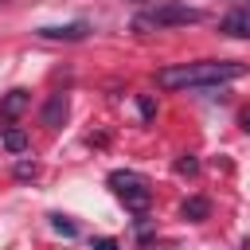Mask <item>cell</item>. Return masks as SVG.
<instances>
[{
  "instance_id": "6da1fadb",
  "label": "cell",
  "mask_w": 250,
  "mask_h": 250,
  "mask_svg": "<svg viewBox=\"0 0 250 250\" xmlns=\"http://www.w3.org/2000/svg\"><path fill=\"white\" fill-rule=\"evenodd\" d=\"M242 74H246V66L234 59H203V62H180V66L156 70V86L160 90H211V86H223Z\"/></svg>"
},
{
  "instance_id": "7a4b0ae2",
  "label": "cell",
  "mask_w": 250,
  "mask_h": 250,
  "mask_svg": "<svg viewBox=\"0 0 250 250\" xmlns=\"http://www.w3.org/2000/svg\"><path fill=\"white\" fill-rule=\"evenodd\" d=\"M207 12L203 8H191L184 0H164V4H152L145 12L133 16V31H160V27H184V23H203Z\"/></svg>"
},
{
  "instance_id": "3957f363",
  "label": "cell",
  "mask_w": 250,
  "mask_h": 250,
  "mask_svg": "<svg viewBox=\"0 0 250 250\" xmlns=\"http://www.w3.org/2000/svg\"><path fill=\"white\" fill-rule=\"evenodd\" d=\"M109 188L117 191V199L133 215H145V207L152 203V188H148V180L141 172H109Z\"/></svg>"
},
{
  "instance_id": "277c9868",
  "label": "cell",
  "mask_w": 250,
  "mask_h": 250,
  "mask_svg": "<svg viewBox=\"0 0 250 250\" xmlns=\"http://www.w3.org/2000/svg\"><path fill=\"white\" fill-rule=\"evenodd\" d=\"M219 31L230 39H250V4H238L234 12H227L219 20Z\"/></svg>"
},
{
  "instance_id": "5b68a950",
  "label": "cell",
  "mask_w": 250,
  "mask_h": 250,
  "mask_svg": "<svg viewBox=\"0 0 250 250\" xmlns=\"http://www.w3.org/2000/svg\"><path fill=\"white\" fill-rule=\"evenodd\" d=\"M39 35H43V39H66V43H78V39L90 35V23H86V20H74V23H47V27H39Z\"/></svg>"
},
{
  "instance_id": "8992f818",
  "label": "cell",
  "mask_w": 250,
  "mask_h": 250,
  "mask_svg": "<svg viewBox=\"0 0 250 250\" xmlns=\"http://www.w3.org/2000/svg\"><path fill=\"white\" fill-rule=\"evenodd\" d=\"M66 113H70L66 94H51V98H47V105H43V113H39V121H43L47 129H59V125L66 121Z\"/></svg>"
},
{
  "instance_id": "52a82bcc",
  "label": "cell",
  "mask_w": 250,
  "mask_h": 250,
  "mask_svg": "<svg viewBox=\"0 0 250 250\" xmlns=\"http://www.w3.org/2000/svg\"><path fill=\"white\" fill-rule=\"evenodd\" d=\"M27 105H31V94H27V90H8L4 102H0V113H4V117H20Z\"/></svg>"
},
{
  "instance_id": "ba28073f",
  "label": "cell",
  "mask_w": 250,
  "mask_h": 250,
  "mask_svg": "<svg viewBox=\"0 0 250 250\" xmlns=\"http://www.w3.org/2000/svg\"><path fill=\"white\" fill-rule=\"evenodd\" d=\"M0 145H4V152H12V156H20V152H27V133L23 129H4L0 133Z\"/></svg>"
},
{
  "instance_id": "9c48e42d",
  "label": "cell",
  "mask_w": 250,
  "mask_h": 250,
  "mask_svg": "<svg viewBox=\"0 0 250 250\" xmlns=\"http://www.w3.org/2000/svg\"><path fill=\"white\" fill-rule=\"evenodd\" d=\"M180 215H184V219H191V223H203V219L211 215V203H207L203 195H191V199H184Z\"/></svg>"
},
{
  "instance_id": "30bf717a",
  "label": "cell",
  "mask_w": 250,
  "mask_h": 250,
  "mask_svg": "<svg viewBox=\"0 0 250 250\" xmlns=\"http://www.w3.org/2000/svg\"><path fill=\"white\" fill-rule=\"evenodd\" d=\"M51 227H55L59 234H66V238H70V234H78V227H74L66 215H51Z\"/></svg>"
},
{
  "instance_id": "8fae6325",
  "label": "cell",
  "mask_w": 250,
  "mask_h": 250,
  "mask_svg": "<svg viewBox=\"0 0 250 250\" xmlns=\"http://www.w3.org/2000/svg\"><path fill=\"white\" fill-rule=\"evenodd\" d=\"M137 109H141V117H145V121H152V117H156V102H152L148 94H141V98H137Z\"/></svg>"
},
{
  "instance_id": "7c38bea8",
  "label": "cell",
  "mask_w": 250,
  "mask_h": 250,
  "mask_svg": "<svg viewBox=\"0 0 250 250\" xmlns=\"http://www.w3.org/2000/svg\"><path fill=\"white\" fill-rule=\"evenodd\" d=\"M176 172H180V176H195V172H199V160H195V156H184V160H176Z\"/></svg>"
},
{
  "instance_id": "4fadbf2b",
  "label": "cell",
  "mask_w": 250,
  "mask_h": 250,
  "mask_svg": "<svg viewBox=\"0 0 250 250\" xmlns=\"http://www.w3.org/2000/svg\"><path fill=\"white\" fill-rule=\"evenodd\" d=\"M16 176H20V180L35 176V164H31V160H20V164H16Z\"/></svg>"
},
{
  "instance_id": "5bb4252c",
  "label": "cell",
  "mask_w": 250,
  "mask_h": 250,
  "mask_svg": "<svg viewBox=\"0 0 250 250\" xmlns=\"http://www.w3.org/2000/svg\"><path fill=\"white\" fill-rule=\"evenodd\" d=\"M94 250H121L113 238H94Z\"/></svg>"
},
{
  "instance_id": "9a60e30c",
  "label": "cell",
  "mask_w": 250,
  "mask_h": 250,
  "mask_svg": "<svg viewBox=\"0 0 250 250\" xmlns=\"http://www.w3.org/2000/svg\"><path fill=\"white\" fill-rule=\"evenodd\" d=\"M238 125H242V129H246V133H250V105H246V109H242V113H238Z\"/></svg>"
}]
</instances>
